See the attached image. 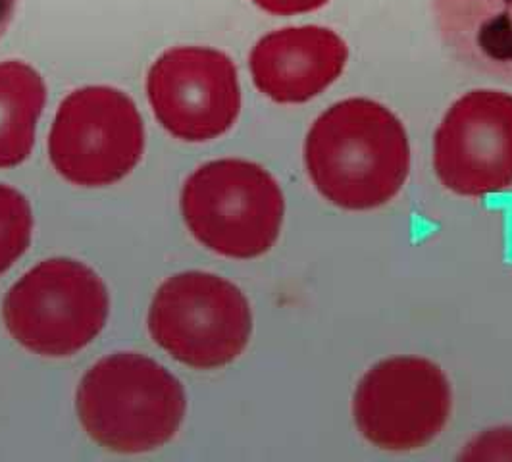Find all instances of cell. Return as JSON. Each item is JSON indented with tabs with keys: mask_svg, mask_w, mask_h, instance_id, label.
Wrapping results in <instances>:
<instances>
[{
	"mask_svg": "<svg viewBox=\"0 0 512 462\" xmlns=\"http://www.w3.org/2000/svg\"><path fill=\"white\" fill-rule=\"evenodd\" d=\"M308 178L343 210H374L409 180V135L384 104L345 99L322 112L305 141Z\"/></svg>",
	"mask_w": 512,
	"mask_h": 462,
	"instance_id": "cell-1",
	"label": "cell"
},
{
	"mask_svg": "<svg viewBox=\"0 0 512 462\" xmlns=\"http://www.w3.org/2000/svg\"><path fill=\"white\" fill-rule=\"evenodd\" d=\"M77 414L104 449L145 453L176 436L185 393L180 380L156 360L118 353L85 374L77 389Z\"/></svg>",
	"mask_w": 512,
	"mask_h": 462,
	"instance_id": "cell-2",
	"label": "cell"
},
{
	"mask_svg": "<svg viewBox=\"0 0 512 462\" xmlns=\"http://www.w3.org/2000/svg\"><path fill=\"white\" fill-rule=\"evenodd\" d=\"M181 210L191 233L210 251L247 260L268 253L278 241L285 199L262 166L226 158L191 174Z\"/></svg>",
	"mask_w": 512,
	"mask_h": 462,
	"instance_id": "cell-3",
	"label": "cell"
},
{
	"mask_svg": "<svg viewBox=\"0 0 512 462\" xmlns=\"http://www.w3.org/2000/svg\"><path fill=\"white\" fill-rule=\"evenodd\" d=\"M8 334L43 357H70L106 324L108 293L85 264L52 258L16 283L2 305Z\"/></svg>",
	"mask_w": 512,
	"mask_h": 462,
	"instance_id": "cell-4",
	"label": "cell"
},
{
	"mask_svg": "<svg viewBox=\"0 0 512 462\" xmlns=\"http://www.w3.org/2000/svg\"><path fill=\"white\" fill-rule=\"evenodd\" d=\"M149 330L174 359L212 370L245 351L253 334V312L237 285L214 274L185 272L156 291Z\"/></svg>",
	"mask_w": 512,
	"mask_h": 462,
	"instance_id": "cell-5",
	"label": "cell"
},
{
	"mask_svg": "<svg viewBox=\"0 0 512 462\" xmlns=\"http://www.w3.org/2000/svg\"><path fill=\"white\" fill-rule=\"evenodd\" d=\"M451 411V382L441 366L422 357H393L374 364L353 395L360 436L393 453L430 445L445 430Z\"/></svg>",
	"mask_w": 512,
	"mask_h": 462,
	"instance_id": "cell-6",
	"label": "cell"
},
{
	"mask_svg": "<svg viewBox=\"0 0 512 462\" xmlns=\"http://www.w3.org/2000/svg\"><path fill=\"white\" fill-rule=\"evenodd\" d=\"M145 149L139 110L112 87H85L60 104L49 154L56 172L81 187H103L126 178Z\"/></svg>",
	"mask_w": 512,
	"mask_h": 462,
	"instance_id": "cell-7",
	"label": "cell"
},
{
	"mask_svg": "<svg viewBox=\"0 0 512 462\" xmlns=\"http://www.w3.org/2000/svg\"><path fill=\"white\" fill-rule=\"evenodd\" d=\"M434 170L455 195L484 199L512 187V95L474 89L447 110L434 135Z\"/></svg>",
	"mask_w": 512,
	"mask_h": 462,
	"instance_id": "cell-8",
	"label": "cell"
},
{
	"mask_svg": "<svg viewBox=\"0 0 512 462\" xmlns=\"http://www.w3.org/2000/svg\"><path fill=\"white\" fill-rule=\"evenodd\" d=\"M147 93L158 122L183 141L224 135L241 112V87L230 56L206 47H178L154 62Z\"/></svg>",
	"mask_w": 512,
	"mask_h": 462,
	"instance_id": "cell-9",
	"label": "cell"
},
{
	"mask_svg": "<svg viewBox=\"0 0 512 462\" xmlns=\"http://www.w3.org/2000/svg\"><path fill=\"white\" fill-rule=\"evenodd\" d=\"M349 60L347 43L328 27H285L264 35L249 58L256 89L280 104L312 101Z\"/></svg>",
	"mask_w": 512,
	"mask_h": 462,
	"instance_id": "cell-10",
	"label": "cell"
},
{
	"mask_svg": "<svg viewBox=\"0 0 512 462\" xmlns=\"http://www.w3.org/2000/svg\"><path fill=\"white\" fill-rule=\"evenodd\" d=\"M439 37L462 66L512 83V0H434Z\"/></svg>",
	"mask_w": 512,
	"mask_h": 462,
	"instance_id": "cell-11",
	"label": "cell"
},
{
	"mask_svg": "<svg viewBox=\"0 0 512 462\" xmlns=\"http://www.w3.org/2000/svg\"><path fill=\"white\" fill-rule=\"evenodd\" d=\"M47 101L43 77L18 60L0 64V168L24 162Z\"/></svg>",
	"mask_w": 512,
	"mask_h": 462,
	"instance_id": "cell-12",
	"label": "cell"
},
{
	"mask_svg": "<svg viewBox=\"0 0 512 462\" xmlns=\"http://www.w3.org/2000/svg\"><path fill=\"white\" fill-rule=\"evenodd\" d=\"M33 216L26 197L0 185V274L26 253L31 241Z\"/></svg>",
	"mask_w": 512,
	"mask_h": 462,
	"instance_id": "cell-13",
	"label": "cell"
},
{
	"mask_svg": "<svg viewBox=\"0 0 512 462\" xmlns=\"http://www.w3.org/2000/svg\"><path fill=\"white\" fill-rule=\"evenodd\" d=\"M258 8L274 16H297L314 12L326 6L330 0H253Z\"/></svg>",
	"mask_w": 512,
	"mask_h": 462,
	"instance_id": "cell-14",
	"label": "cell"
},
{
	"mask_svg": "<svg viewBox=\"0 0 512 462\" xmlns=\"http://www.w3.org/2000/svg\"><path fill=\"white\" fill-rule=\"evenodd\" d=\"M14 8H16V0H0V35L10 24V20L14 16Z\"/></svg>",
	"mask_w": 512,
	"mask_h": 462,
	"instance_id": "cell-15",
	"label": "cell"
}]
</instances>
